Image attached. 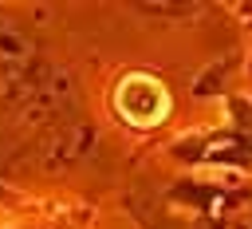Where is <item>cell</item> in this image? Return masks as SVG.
<instances>
[{
  "mask_svg": "<svg viewBox=\"0 0 252 229\" xmlns=\"http://www.w3.org/2000/svg\"><path fill=\"white\" fill-rule=\"evenodd\" d=\"M114 107H118V114H122L126 122H134V126H154L158 118H165L169 95H165V87H161L154 75L134 71V75H126V79L118 83Z\"/></svg>",
  "mask_w": 252,
  "mask_h": 229,
  "instance_id": "6da1fadb",
  "label": "cell"
}]
</instances>
